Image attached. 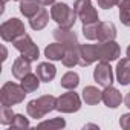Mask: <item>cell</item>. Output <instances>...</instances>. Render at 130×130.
<instances>
[{
	"mask_svg": "<svg viewBox=\"0 0 130 130\" xmlns=\"http://www.w3.org/2000/svg\"><path fill=\"white\" fill-rule=\"evenodd\" d=\"M52 110H57V98L52 95H41L35 100H31L26 106L28 115L34 119H41Z\"/></svg>",
	"mask_w": 130,
	"mask_h": 130,
	"instance_id": "1",
	"label": "cell"
},
{
	"mask_svg": "<svg viewBox=\"0 0 130 130\" xmlns=\"http://www.w3.org/2000/svg\"><path fill=\"white\" fill-rule=\"evenodd\" d=\"M51 19L58 23L60 28H66V29H72L78 15L75 12L74 8H71L66 3H54L51 8Z\"/></svg>",
	"mask_w": 130,
	"mask_h": 130,
	"instance_id": "2",
	"label": "cell"
},
{
	"mask_svg": "<svg viewBox=\"0 0 130 130\" xmlns=\"http://www.w3.org/2000/svg\"><path fill=\"white\" fill-rule=\"evenodd\" d=\"M28 95V92L22 87V84L12 83V81H6L2 89H0V103L2 106H15L25 101V96Z\"/></svg>",
	"mask_w": 130,
	"mask_h": 130,
	"instance_id": "3",
	"label": "cell"
},
{
	"mask_svg": "<svg viewBox=\"0 0 130 130\" xmlns=\"http://www.w3.org/2000/svg\"><path fill=\"white\" fill-rule=\"evenodd\" d=\"M14 47L23 55L26 57L28 60L31 61H37V58L40 57V51H38V46L34 43V40L31 38V35H28L26 32L22 34L20 37H17L14 41H12Z\"/></svg>",
	"mask_w": 130,
	"mask_h": 130,
	"instance_id": "4",
	"label": "cell"
},
{
	"mask_svg": "<svg viewBox=\"0 0 130 130\" xmlns=\"http://www.w3.org/2000/svg\"><path fill=\"white\" fill-rule=\"evenodd\" d=\"M26 29H25V25L20 19H9L6 22L2 23V26H0V37H2L3 41H14L17 37H20L22 34H25Z\"/></svg>",
	"mask_w": 130,
	"mask_h": 130,
	"instance_id": "5",
	"label": "cell"
},
{
	"mask_svg": "<svg viewBox=\"0 0 130 130\" xmlns=\"http://www.w3.org/2000/svg\"><path fill=\"white\" fill-rule=\"evenodd\" d=\"M81 109V98L74 90H69L57 98V110L61 113H74Z\"/></svg>",
	"mask_w": 130,
	"mask_h": 130,
	"instance_id": "6",
	"label": "cell"
},
{
	"mask_svg": "<svg viewBox=\"0 0 130 130\" xmlns=\"http://www.w3.org/2000/svg\"><path fill=\"white\" fill-rule=\"evenodd\" d=\"M74 9L78 15V19L84 23H93V22H100L98 17V11L93 8L90 0H75L74 3Z\"/></svg>",
	"mask_w": 130,
	"mask_h": 130,
	"instance_id": "7",
	"label": "cell"
},
{
	"mask_svg": "<svg viewBox=\"0 0 130 130\" xmlns=\"http://www.w3.org/2000/svg\"><path fill=\"white\" fill-rule=\"evenodd\" d=\"M96 54H98V61H115L121 55V47L119 44L112 40V41H100L96 44Z\"/></svg>",
	"mask_w": 130,
	"mask_h": 130,
	"instance_id": "8",
	"label": "cell"
},
{
	"mask_svg": "<svg viewBox=\"0 0 130 130\" xmlns=\"http://www.w3.org/2000/svg\"><path fill=\"white\" fill-rule=\"evenodd\" d=\"M93 80L103 87H109L113 84V71L110 63L100 61L96 64V68L93 69Z\"/></svg>",
	"mask_w": 130,
	"mask_h": 130,
	"instance_id": "9",
	"label": "cell"
},
{
	"mask_svg": "<svg viewBox=\"0 0 130 130\" xmlns=\"http://www.w3.org/2000/svg\"><path fill=\"white\" fill-rule=\"evenodd\" d=\"M52 35L57 41H60L66 49L69 47H80V41H78V37L77 34L72 31V29H66V28H57L52 31Z\"/></svg>",
	"mask_w": 130,
	"mask_h": 130,
	"instance_id": "10",
	"label": "cell"
},
{
	"mask_svg": "<svg viewBox=\"0 0 130 130\" xmlns=\"http://www.w3.org/2000/svg\"><path fill=\"white\" fill-rule=\"evenodd\" d=\"M95 61H98L96 44H80L78 47V64L80 66L87 68Z\"/></svg>",
	"mask_w": 130,
	"mask_h": 130,
	"instance_id": "11",
	"label": "cell"
},
{
	"mask_svg": "<svg viewBox=\"0 0 130 130\" xmlns=\"http://www.w3.org/2000/svg\"><path fill=\"white\" fill-rule=\"evenodd\" d=\"M103 103L109 107V109H116L121 103H122V95L118 89H115L113 86L104 87L103 90Z\"/></svg>",
	"mask_w": 130,
	"mask_h": 130,
	"instance_id": "12",
	"label": "cell"
},
{
	"mask_svg": "<svg viewBox=\"0 0 130 130\" xmlns=\"http://www.w3.org/2000/svg\"><path fill=\"white\" fill-rule=\"evenodd\" d=\"M31 60H28L26 57H19V58H15V61L12 63V69H11V72H12V75L17 78V80H22L25 75H28L31 71H32V68H31Z\"/></svg>",
	"mask_w": 130,
	"mask_h": 130,
	"instance_id": "13",
	"label": "cell"
},
{
	"mask_svg": "<svg viewBox=\"0 0 130 130\" xmlns=\"http://www.w3.org/2000/svg\"><path fill=\"white\" fill-rule=\"evenodd\" d=\"M116 80L121 86L130 84V58H122L116 64Z\"/></svg>",
	"mask_w": 130,
	"mask_h": 130,
	"instance_id": "14",
	"label": "cell"
},
{
	"mask_svg": "<svg viewBox=\"0 0 130 130\" xmlns=\"http://www.w3.org/2000/svg\"><path fill=\"white\" fill-rule=\"evenodd\" d=\"M116 38V28L110 22H100L98 25V41H112Z\"/></svg>",
	"mask_w": 130,
	"mask_h": 130,
	"instance_id": "15",
	"label": "cell"
},
{
	"mask_svg": "<svg viewBox=\"0 0 130 130\" xmlns=\"http://www.w3.org/2000/svg\"><path fill=\"white\" fill-rule=\"evenodd\" d=\"M37 75L43 83H49L55 78L57 75V68L54 66L52 63L46 61V63H40L37 66Z\"/></svg>",
	"mask_w": 130,
	"mask_h": 130,
	"instance_id": "16",
	"label": "cell"
},
{
	"mask_svg": "<svg viewBox=\"0 0 130 130\" xmlns=\"http://www.w3.org/2000/svg\"><path fill=\"white\" fill-rule=\"evenodd\" d=\"M64 51H66V47L60 41H55V43H51L44 47V57L51 61H61V58L64 55Z\"/></svg>",
	"mask_w": 130,
	"mask_h": 130,
	"instance_id": "17",
	"label": "cell"
},
{
	"mask_svg": "<svg viewBox=\"0 0 130 130\" xmlns=\"http://www.w3.org/2000/svg\"><path fill=\"white\" fill-rule=\"evenodd\" d=\"M81 96H83L84 103L89 106H95L100 101H103V92L98 90V87H95V86H86L83 89Z\"/></svg>",
	"mask_w": 130,
	"mask_h": 130,
	"instance_id": "18",
	"label": "cell"
},
{
	"mask_svg": "<svg viewBox=\"0 0 130 130\" xmlns=\"http://www.w3.org/2000/svg\"><path fill=\"white\" fill-rule=\"evenodd\" d=\"M49 23V12L46 8H41L32 19H29V25L34 31H41L46 28V25Z\"/></svg>",
	"mask_w": 130,
	"mask_h": 130,
	"instance_id": "19",
	"label": "cell"
},
{
	"mask_svg": "<svg viewBox=\"0 0 130 130\" xmlns=\"http://www.w3.org/2000/svg\"><path fill=\"white\" fill-rule=\"evenodd\" d=\"M20 12L28 17V19H32L40 9H41V5L37 2V0H22L20 2Z\"/></svg>",
	"mask_w": 130,
	"mask_h": 130,
	"instance_id": "20",
	"label": "cell"
},
{
	"mask_svg": "<svg viewBox=\"0 0 130 130\" xmlns=\"http://www.w3.org/2000/svg\"><path fill=\"white\" fill-rule=\"evenodd\" d=\"M40 81H41V80L38 78V75H37V74L29 72L28 75H25V77L20 80V84H22V87H23L28 93H31V92H35V90L38 89Z\"/></svg>",
	"mask_w": 130,
	"mask_h": 130,
	"instance_id": "21",
	"label": "cell"
},
{
	"mask_svg": "<svg viewBox=\"0 0 130 130\" xmlns=\"http://www.w3.org/2000/svg\"><path fill=\"white\" fill-rule=\"evenodd\" d=\"M61 87L63 89H68V90H75L80 84V75L77 72H66L63 77H61V81H60Z\"/></svg>",
	"mask_w": 130,
	"mask_h": 130,
	"instance_id": "22",
	"label": "cell"
},
{
	"mask_svg": "<svg viewBox=\"0 0 130 130\" xmlns=\"http://www.w3.org/2000/svg\"><path fill=\"white\" fill-rule=\"evenodd\" d=\"M61 63L66 68H74L78 64V47H69L64 51V55L61 58Z\"/></svg>",
	"mask_w": 130,
	"mask_h": 130,
	"instance_id": "23",
	"label": "cell"
},
{
	"mask_svg": "<svg viewBox=\"0 0 130 130\" xmlns=\"http://www.w3.org/2000/svg\"><path fill=\"white\" fill-rule=\"evenodd\" d=\"M119 20L124 26L130 28V0H119Z\"/></svg>",
	"mask_w": 130,
	"mask_h": 130,
	"instance_id": "24",
	"label": "cell"
},
{
	"mask_svg": "<svg viewBox=\"0 0 130 130\" xmlns=\"http://www.w3.org/2000/svg\"><path fill=\"white\" fill-rule=\"evenodd\" d=\"M38 127H40V128H54V130H60V128H64V127H66V121L58 116V118H52V119L38 122Z\"/></svg>",
	"mask_w": 130,
	"mask_h": 130,
	"instance_id": "25",
	"label": "cell"
},
{
	"mask_svg": "<svg viewBox=\"0 0 130 130\" xmlns=\"http://www.w3.org/2000/svg\"><path fill=\"white\" fill-rule=\"evenodd\" d=\"M98 25L100 22H93V23H84L83 25V35L87 38V40H96L98 38Z\"/></svg>",
	"mask_w": 130,
	"mask_h": 130,
	"instance_id": "26",
	"label": "cell"
},
{
	"mask_svg": "<svg viewBox=\"0 0 130 130\" xmlns=\"http://www.w3.org/2000/svg\"><path fill=\"white\" fill-rule=\"evenodd\" d=\"M14 116H15V113L12 112L11 107H8V106L0 107V124L2 125H11Z\"/></svg>",
	"mask_w": 130,
	"mask_h": 130,
	"instance_id": "27",
	"label": "cell"
},
{
	"mask_svg": "<svg viewBox=\"0 0 130 130\" xmlns=\"http://www.w3.org/2000/svg\"><path fill=\"white\" fill-rule=\"evenodd\" d=\"M28 127H29V119L22 113H15V116L11 122V130L12 128L14 130H22V128H28Z\"/></svg>",
	"mask_w": 130,
	"mask_h": 130,
	"instance_id": "28",
	"label": "cell"
},
{
	"mask_svg": "<svg viewBox=\"0 0 130 130\" xmlns=\"http://www.w3.org/2000/svg\"><path fill=\"white\" fill-rule=\"evenodd\" d=\"M119 3V0H98V5L103 9H112L113 6H116Z\"/></svg>",
	"mask_w": 130,
	"mask_h": 130,
	"instance_id": "29",
	"label": "cell"
},
{
	"mask_svg": "<svg viewBox=\"0 0 130 130\" xmlns=\"http://www.w3.org/2000/svg\"><path fill=\"white\" fill-rule=\"evenodd\" d=\"M119 125L124 130H130V113H122L119 116Z\"/></svg>",
	"mask_w": 130,
	"mask_h": 130,
	"instance_id": "30",
	"label": "cell"
},
{
	"mask_svg": "<svg viewBox=\"0 0 130 130\" xmlns=\"http://www.w3.org/2000/svg\"><path fill=\"white\" fill-rule=\"evenodd\" d=\"M37 2L41 5V6H49V5H54L55 0H37Z\"/></svg>",
	"mask_w": 130,
	"mask_h": 130,
	"instance_id": "31",
	"label": "cell"
},
{
	"mask_svg": "<svg viewBox=\"0 0 130 130\" xmlns=\"http://www.w3.org/2000/svg\"><path fill=\"white\" fill-rule=\"evenodd\" d=\"M124 104H125V107H128V109H130V92L124 96Z\"/></svg>",
	"mask_w": 130,
	"mask_h": 130,
	"instance_id": "32",
	"label": "cell"
},
{
	"mask_svg": "<svg viewBox=\"0 0 130 130\" xmlns=\"http://www.w3.org/2000/svg\"><path fill=\"white\" fill-rule=\"evenodd\" d=\"M84 128H98V125H95V124H86Z\"/></svg>",
	"mask_w": 130,
	"mask_h": 130,
	"instance_id": "33",
	"label": "cell"
},
{
	"mask_svg": "<svg viewBox=\"0 0 130 130\" xmlns=\"http://www.w3.org/2000/svg\"><path fill=\"white\" fill-rule=\"evenodd\" d=\"M6 57H8V52H6V47L3 46V57H2V60L5 61V60H6Z\"/></svg>",
	"mask_w": 130,
	"mask_h": 130,
	"instance_id": "34",
	"label": "cell"
},
{
	"mask_svg": "<svg viewBox=\"0 0 130 130\" xmlns=\"http://www.w3.org/2000/svg\"><path fill=\"white\" fill-rule=\"evenodd\" d=\"M9 2V0H2V12H3V8H5V5Z\"/></svg>",
	"mask_w": 130,
	"mask_h": 130,
	"instance_id": "35",
	"label": "cell"
},
{
	"mask_svg": "<svg viewBox=\"0 0 130 130\" xmlns=\"http://www.w3.org/2000/svg\"><path fill=\"white\" fill-rule=\"evenodd\" d=\"M125 54H127V57H128V58H130V46H128V47H127V52H125Z\"/></svg>",
	"mask_w": 130,
	"mask_h": 130,
	"instance_id": "36",
	"label": "cell"
},
{
	"mask_svg": "<svg viewBox=\"0 0 130 130\" xmlns=\"http://www.w3.org/2000/svg\"><path fill=\"white\" fill-rule=\"evenodd\" d=\"M15 2H22V0H15Z\"/></svg>",
	"mask_w": 130,
	"mask_h": 130,
	"instance_id": "37",
	"label": "cell"
}]
</instances>
